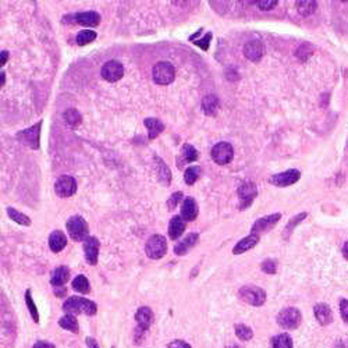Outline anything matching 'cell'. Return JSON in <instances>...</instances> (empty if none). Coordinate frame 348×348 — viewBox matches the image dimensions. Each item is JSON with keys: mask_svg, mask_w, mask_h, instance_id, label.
<instances>
[{"mask_svg": "<svg viewBox=\"0 0 348 348\" xmlns=\"http://www.w3.org/2000/svg\"><path fill=\"white\" fill-rule=\"evenodd\" d=\"M54 192L60 198L73 197L77 192V181L71 176H60L54 183Z\"/></svg>", "mask_w": 348, "mask_h": 348, "instance_id": "9", "label": "cell"}, {"mask_svg": "<svg viewBox=\"0 0 348 348\" xmlns=\"http://www.w3.org/2000/svg\"><path fill=\"white\" fill-rule=\"evenodd\" d=\"M59 325H60V327L66 329V330L78 333V323H77V319L74 315H66V316H63L62 319L59 320Z\"/></svg>", "mask_w": 348, "mask_h": 348, "instance_id": "33", "label": "cell"}, {"mask_svg": "<svg viewBox=\"0 0 348 348\" xmlns=\"http://www.w3.org/2000/svg\"><path fill=\"white\" fill-rule=\"evenodd\" d=\"M7 215L12 219L13 221H16L17 224H21V226H31V219L28 216L24 215L21 212H18L14 208H7Z\"/></svg>", "mask_w": 348, "mask_h": 348, "instance_id": "28", "label": "cell"}, {"mask_svg": "<svg viewBox=\"0 0 348 348\" xmlns=\"http://www.w3.org/2000/svg\"><path fill=\"white\" fill-rule=\"evenodd\" d=\"M244 54L251 62H259L263 56V45L258 41H251L244 46Z\"/></svg>", "mask_w": 348, "mask_h": 348, "instance_id": "18", "label": "cell"}, {"mask_svg": "<svg viewBox=\"0 0 348 348\" xmlns=\"http://www.w3.org/2000/svg\"><path fill=\"white\" fill-rule=\"evenodd\" d=\"M64 312L67 315H78V313H85V315H95L98 311L96 304L89 300H85L82 297H70L67 301L63 304Z\"/></svg>", "mask_w": 348, "mask_h": 348, "instance_id": "1", "label": "cell"}, {"mask_svg": "<svg viewBox=\"0 0 348 348\" xmlns=\"http://www.w3.org/2000/svg\"><path fill=\"white\" fill-rule=\"evenodd\" d=\"M210 39H212V34H210V32H208V34H206V36H205L203 39L195 42V45H197V46H199V47H202L203 50H208L209 42H210Z\"/></svg>", "mask_w": 348, "mask_h": 348, "instance_id": "44", "label": "cell"}, {"mask_svg": "<svg viewBox=\"0 0 348 348\" xmlns=\"http://www.w3.org/2000/svg\"><path fill=\"white\" fill-rule=\"evenodd\" d=\"M258 243H259V236L251 234V236L243 238L241 241H238V243L236 244V247H234V250H233V254H234V255H241L244 252H247V251L252 250L254 247H256Z\"/></svg>", "mask_w": 348, "mask_h": 348, "instance_id": "19", "label": "cell"}, {"mask_svg": "<svg viewBox=\"0 0 348 348\" xmlns=\"http://www.w3.org/2000/svg\"><path fill=\"white\" fill-rule=\"evenodd\" d=\"M305 217H307V213L304 212V213H300V215H297L296 217H294V219H291V220L288 221V224H287V226H285V228H284V237L285 238L288 237V236H290V234H291V231L294 230V227H296L297 224H300V223H301V221L304 220Z\"/></svg>", "mask_w": 348, "mask_h": 348, "instance_id": "39", "label": "cell"}, {"mask_svg": "<svg viewBox=\"0 0 348 348\" xmlns=\"http://www.w3.org/2000/svg\"><path fill=\"white\" fill-rule=\"evenodd\" d=\"M66 228L73 241H85L88 238L89 227L82 216H71L66 223Z\"/></svg>", "mask_w": 348, "mask_h": 348, "instance_id": "2", "label": "cell"}, {"mask_svg": "<svg viewBox=\"0 0 348 348\" xmlns=\"http://www.w3.org/2000/svg\"><path fill=\"white\" fill-rule=\"evenodd\" d=\"M297 9H298V13L301 14V16H304V17H308V16H311L315 10H316V7H318V3L316 2H309V0H304V2H297L296 3Z\"/></svg>", "mask_w": 348, "mask_h": 348, "instance_id": "31", "label": "cell"}, {"mask_svg": "<svg viewBox=\"0 0 348 348\" xmlns=\"http://www.w3.org/2000/svg\"><path fill=\"white\" fill-rule=\"evenodd\" d=\"M198 151L194 148L192 145H190V144H186V145L183 146V149H181V159H183V163H191V162H195L198 159Z\"/></svg>", "mask_w": 348, "mask_h": 348, "instance_id": "34", "label": "cell"}, {"mask_svg": "<svg viewBox=\"0 0 348 348\" xmlns=\"http://www.w3.org/2000/svg\"><path fill=\"white\" fill-rule=\"evenodd\" d=\"M210 156H212L216 164L224 166V164H228L233 160L234 149H233L231 144H228V142H219V144H216L212 148Z\"/></svg>", "mask_w": 348, "mask_h": 348, "instance_id": "8", "label": "cell"}, {"mask_svg": "<svg viewBox=\"0 0 348 348\" xmlns=\"http://www.w3.org/2000/svg\"><path fill=\"white\" fill-rule=\"evenodd\" d=\"M277 5L278 2H276V0H262V2H258V3H256V6L259 7L261 10H263V12L272 10V9H274Z\"/></svg>", "mask_w": 348, "mask_h": 348, "instance_id": "42", "label": "cell"}, {"mask_svg": "<svg viewBox=\"0 0 348 348\" xmlns=\"http://www.w3.org/2000/svg\"><path fill=\"white\" fill-rule=\"evenodd\" d=\"M73 288L78 291V293H81V294H87V293L91 291V284H89L88 278L84 274H80V276H77L73 280Z\"/></svg>", "mask_w": 348, "mask_h": 348, "instance_id": "30", "label": "cell"}, {"mask_svg": "<svg viewBox=\"0 0 348 348\" xmlns=\"http://www.w3.org/2000/svg\"><path fill=\"white\" fill-rule=\"evenodd\" d=\"M32 348H54V345L46 341H38L35 342V345Z\"/></svg>", "mask_w": 348, "mask_h": 348, "instance_id": "46", "label": "cell"}, {"mask_svg": "<svg viewBox=\"0 0 348 348\" xmlns=\"http://www.w3.org/2000/svg\"><path fill=\"white\" fill-rule=\"evenodd\" d=\"M63 117L64 120H66V123H67L69 126H71L73 128L78 127L82 122L81 114H80L76 109H69V110H66L64 111Z\"/></svg>", "mask_w": 348, "mask_h": 348, "instance_id": "32", "label": "cell"}, {"mask_svg": "<svg viewBox=\"0 0 348 348\" xmlns=\"http://www.w3.org/2000/svg\"><path fill=\"white\" fill-rule=\"evenodd\" d=\"M277 323L287 330L297 329L301 323V312L297 308H284L277 315Z\"/></svg>", "mask_w": 348, "mask_h": 348, "instance_id": "6", "label": "cell"}, {"mask_svg": "<svg viewBox=\"0 0 348 348\" xmlns=\"http://www.w3.org/2000/svg\"><path fill=\"white\" fill-rule=\"evenodd\" d=\"M70 18H73L76 24L85 25V27H96L100 23V16L96 12L77 13L74 16H70Z\"/></svg>", "mask_w": 348, "mask_h": 348, "instance_id": "16", "label": "cell"}, {"mask_svg": "<svg viewBox=\"0 0 348 348\" xmlns=\"http://www.w3.org/2000/svg\"><path fill=\"white\" fill-rule=\"evenodd\" d=\"M70 277V270L69 267L66 266H59L57 269H54L52 273V278H50V284L53 287H63Z\"/></svg>", "mask_w": 348, "mask_h": 348, "instance_id": "24", "label": "cell"}, {"mask_svg": "<svg viewBox=\"0 0 348 348\" xmlns=\"http://www.w3.org/2000/svg\"><path fill=\"white\" fill-rule=\"evenodd\" d=\"M167 348H191L188 342L183 341V340H176V341L170 342Z\"/></svg>", "mask_w": 348, "mask_h": 348, "instance_id": "45", "label": "cell"}, {"mask_svg": "<svg viewBox=\"0 0 348 348\" xmlns=\"http://www.w3.org/2000/svg\"><path fill=\"white\" fill-rule=\"evenodd\" d=\"M280 219H281V213H273V215L263 216V217L258 219V220L252 224L251 233L259 236L261 233L269 231V230H272L273 227L277 224V221L280 220Z\"/></svg>", "mask_w": 348, "mask_h": 348, "instance_id": "13", "label": "cell"}, {"mask_svg": "<svg viewBox=\"0 0 348 348\" xmlns=\"http://www.w3.org/2000/svg\"><path fill=\"white\" fill-rule=\"evenodd\" d=\"M300 177H301V173L296 168H291V170H287V171H283V173L272 176L270 177V184L276 187H288L296 184L297 181L300 180Z\"/></svg>", "mask_w": 348, "mask_h": 348, "instance_id": "12", "label": "cell"}, {"mask_svg": "<svg viewBox=\"0 0 348 348\" xmlns=\"http://www.w3.org/2000/svg\"><path fill=\"white\" fill-rule=\"evenodd\" d=\"M199 241V234L198 233H190L186 238H183L180 243L176 244L174 247V254L176 255H186L188 251H191Z\"/></svg>", "mask_w": 348, "mask_h": 348, "instance_id": "15", "label": "cell"}, {"mask_svg": "<svg viewBox=\"0 0 348 348\" xmlns=\"http://www.w3.org/2000/svg\"><path fill=\"white\" fill-rule=\"evenodd\" d=\"M217 107H219V99L215 95H206L202 99V110L205 114L215 116Z\"/></svg>", "mask_w": 348, "mask_h": 348, "instance_id": "26", "label": "cell"}, {"mask_svg": "<svg viewBox=\"0 0 348 348\" xmlns=\"http://www.w3.org/2000/svg\"><path fill=\"white\" fill-rule=\"evenodd\" d=\"M0 77H2V87L5 85V80H6V74H5V71H2L0 73Z\"/></svg>", "mask_w": 348, "mask_h": 348, "instance_id": "50", "label": "cell"}, {"mask_svg": "<svg viewBox=\"0 0 348 348\" xmlns=\"http://www.w3.org/2000/svg\"><path fill=\"white\" fill-rule=\"evenodd\" d=\"M145 127L148 128L149 133V139H155L160 133H163L164 130V124H163L159 119H145L144 120Z\"/></svg>", "mask_w": 348, "mask_h": 348, "instance_id": "25", "label": "cell"}, {"mask_svg": "<svg viewBox=\"0 0 348 348\" xmlns=\"http://www.w3.org/2000/svg\"><path fill=\"white\" fill-rule=\"evenodd\" d=\"M261 267L262 270L267 273V274H274L276 270H277V263H276V261H273V259H266V261L262 262Z\"/></svg>", "mask_w": 348, "mask_h": 348, "instance_id": "40", "label": "cell"}, {"mask_svg": "<svg viewBox=\"0 0 348 348\" xmlns=\"http://www.w3.org/2000/svg\"><path fill=\"white\" fill-rule=\"evenodd\" d=\"M342 255H344V258L348 261V241L344 244V247H342Z\"/></svg>", "mask_w": 348, "mask_h": 348, "instance_id": "49", "label": "cell"}, {"mask_svg": "<svg viewBox=\"0 0 348 348\" xmlns=\"http://www.w3.org/2000/svg\"><path fill=\"white\" fill-rule=\"evenodd\" d=\"M186 230V220L181 216H173L168 224V237L171 240H177Z\"/></svg>", "mask_w": 348, "mask_h": 348, "instance_id": "22", "label": "cell"}, {"mask_svg": "<svg viewBox=\"0 0 348 348\" xmlns=\"http://www.w3.org/2000/svg\"><path fill=\"white\" fill-rule=\"evenodd\" d=\"M96 39V32L95 31H91V29H84V31H80L76 36L77 45L80 46H84V45H88Z\"/></svg>", "mask_w": 348, "mask_h": 348, "instance_id": "29", "label": "cell"}, {"mask_svg": "<svg viewBox=\"0 0 348 348\" xmlns=\"http://www.w3.org/2000/svg\"><path fill=\"white\" fill-rule=\"evenodd\" d=\"M87 345L88 348H99L98 342L95 341L93 338H87Z\"/></svg>", "mask_w": 348, "mask_h": 348, "instance_id": "48", "label": "cell"}, {"mask_svg": "<svg viewBox=\"0 0 348 348\" xmlns=\"http://www.w3.org/2000/svg\"><path fill=\"white\" fill-rule=\"evenodd\" d=\"M181 199H183V192H174L173 195L167 199V208L170 210H174V209L177 208V205L181 202Z\"/></svg>", "mask_w": 348, "mask_h": 348, "instance_id": "41", "label": "cell"}, {"mask_svg": "<svg viewBox=\"0 0 348 348\" xmlns=\"http://www.w3.org/2000/svg\"><path fill=\"white\" fill-rule=\"evenodd\" d=\"M66 245H67V237H66V234H64L63 231H60V230H54V231L50 234V237H49V247H50V251L52 252H60V251H63L64 248H66Z\"/></svg>", "mask_w": 348, "mask_h": 348, "instance_id": "21", "label": "cell"}, {"mask_svg": "<svg viewBox=\"0 0 348 348\" xmlns=\"http://www.w3.org/2000/svg\"><path fill=\"white\" fill-rule=\"evenodd\" d=\"M258 195V190L256 186L251 181H247L238 187V198H240V209H247L251 203L254 202V199Z\"/></svg>", "mask_w": 348, "mask_h": 348, "instance_id": "11", "label": "cell"}, {"mask_svg": "<svg viewBox=\"0 0 348 348\" xmlns=\"http://www.w3.org/2000/svg\"><path fill=\"white\" fill-rule=\"evenodd\" d=\"M340 313H341L342 320L348 325V300L340 301Z\"/></svg>", "mask_w": 348, "mask_h": 348, "instance_id": "43", "label": "cell"}, {"mask_svg": "<svg viewBox=\"0 0 348 348\" xmlns=\"http://www.w3.org/2000/svg\"><path fill=\"white\" fill-rule=\"evenodd\" d=\"M313 311H315V316L320 325H330L331 320H333V315H331V309L327 304H318V305H315Z\"/></svg>", "mask_w": 348, "mask_h": 348, "instance_id": "23", "label": "cell"}, {"mask_svg": "<svg viewBox=\"0 0 348 348\" xmlns=\"http://www.w3.org/2000/svg\"><path fill=\"white\" fill-rule=\"evenodd\" d=\"M0 56H2V60H0V66L3 67V66L7 63V60H9V56H10V54H9V52H7V50H2Z\"/></svg>", "mask_w": 348, "mask_h": 348, "instance_id": "47", "label": "cell"}, {"mask_svg": "<svg viewBox=\"0 0 348 348\" xmlns=\"http://www.w3.org/2000/svg\"><path fill=\"white\" fill-rule=\"evenodd\" d=\"M145 252L151 259H160V258H163V256L166 255V252H167V241H166V238L160 236V234L152 236L146 241Z\"/></svg>", "mask_w": 348, "mask_h": 348, "instance_id": "5", "label": "cell"}, {"mask_svg": "<svg viewBox=\"0 0 348 348\" xmlns=\"http://www.w3.org/2000/svg\"><path fill=\"white\" fill-rule=\"evenodd\" d=\"M198 216V205L197 201L192 197L186 198L181 205V217L186 221H192L197 219Z\"/></svg>", "mask_w": 348, "mask_h": 348, "instance_id": "17", "label": "cell"}, {"mask_svg": "<svg viewBox=\"0 0 348 348\" xmlns=\"http://www.w3.org/2000/svg\"><path fill=\"white\" fill-rule=\"evenodd\" d=\"M100 74L103 77L104 81L117 82L119 80H122V77L124 76V67H123V64L120 62L110 60V62H106L103 64Z\"/></svg>", "mask_w": 348, "mask_h": 348, "instance_id": "10", "label": "cell"}, {"mask_svg": "<svg viewBox=\"0 0 348 348\" xmlns=\"http://www.w3.org/2000/svg\"><path fill=\"white\" fill-rule=\"evenodd\" d=\"M135 320H137V323H138L141 330H148L149 326H151L152 320H153V312H152L151 308H139L138 311H137V315H135Z\"/></svg>", "mask_w": 348, "mask_h": 348, "instance_id": "20", "label": "cell"}, {"mask_svg": "<svg viewBox=\"0 0 348 348\" xmlns=\"http://www.w3.org/2000/svg\"><path fill=\"white\" fill-rule=\"evenodd\" d=\"M228 348H240L238 345H231V347H228Z\"/></svg>", "mask_w": 348, "mask_h": 348, "instance_id": "51", "label": "cell"}, {"mask_svg": "<svg viewBox=\"0 0 348 348\" xmlns=\"http://www.w3.org/2000/svg\"><path fill=\"white\" fill-rule=\"evenodd\" d=\"M240 298L252 307H261L266 301V293L256 285H244L238 293Z\"/></svg>", "mask_w": 348, "mask_h": 348, "instance_id": "4", "label": "cell"}, {"mask_svg": "<svg viewBox=\"0 0 348 348\" xmlns=\"http://www.w3.org/2000/svg\"><path fill=\"white\" fill-rule=\"evenodd\" d=\"M25 302H27V307H28L29 313H31L34 322L35 323H39V313H38V309H36V305H35L32 297H31V291L29 290H27V293H25Z\"/></svg>", "mask_w": 348, "mask_h": 348, "instance_id": "37", "label": "cell"}, {"mask_svg": "<svg viewBox=\"0 0 348 348\" xmlns=\"http://www.w3.org/2000/svg\"><path fill=\"white\" fill-rule=\"evenodd\" d=\"M199 176H201V167L199 166H190L184 173V181L188 186H192L199 179Z\"/></svg>", "mask_w": 348, "mask_h": 348, "instance_id": "36", "label": "cell"}, {"mask_svg": "<svg viewBox=\"0 0 348 348\" xmlns=\"http://www.w3.org/2000/svg\"><path fill=\"white\" fill-rule=\"evenodd\" d=\"M272 348H293V340L288 334H278L272 338Z\"/></svg>", "mask_w": 348, "mask_h": 348, "instance_id": "35", "label": "cell"}, {"mask_svg": "<svg viewBox=\"0 0 348 348\" xmlns=\"http://www.w3.org/2000/svg\"><path fill=\"white\" fill-rule=\"evenodd\" d=\"M99 240L95 237H88L84 241V252H85V259L89 265H96L99 256Z\"/></svg>", "mask_w": 348, "mask_h": 348, "instance_id": "14", "label": "cell"}, {"mask_svg": "<svg viewBox=\"0 0 348 348\" xmlns=\"http://www.w3.org/2000/svg\"><path fill=\"white\" fill-rule=\"evenodd\" d=\"M236 334H237L238 338L243 340V341H248V340H251L252 336H254L251 327H248L247 325H241V323L236 326Z\"/></svg>", "mask_w": 348, "mask_h": 348, "instance_id": "38", "label": "cell"}, {"mask_svg": "<svg viewBox=\"0 0 348 348\" xmlns=\"http://www.w3.org/2000/svg\"><path fill=\"white\" fill-rule=\"evenodd\" d=\"M152 78L157 85H168L176 78V69L168 62H159L152 70Z\"/></svg>", "mask_w": 348, "mask_h": 348, "instance_id": "3", "label": "cell"}, {"mask_svg": "<svg viewBox=\"0 0 348 348\" xmlns=\"http://www.w3.org/2000/svg\"><path fill=\"white\" fill-rule=\"evenodd\" d=\"M156 171L159 180H160V183H162L163 186H170V183H171V173H170V168H168L167 164H164V162H163L162 159H159V157H156Z\"/></svg>", "mask_w": 348, "mask_h": 348, "instance_id": "27", "label": "cell"}, {"mask_svg": "<svg viewBox=\"0 0 348 348\" xmlns=\"http://www.w3.org/2000/svg\"><path fill=\"white\" fill-rule=\"evenodd\" d=\"M41 127L42 122H38L32 127L20 131L17 134V139L31 149H38L39 148V138H41Z\"/></svg>", "mask_w": 348, "mask_h": 348, "instance_id": "7", "label": "cell"}]
</instances>
